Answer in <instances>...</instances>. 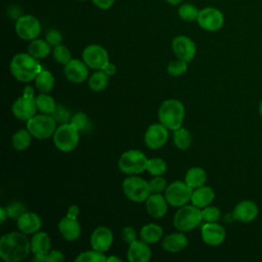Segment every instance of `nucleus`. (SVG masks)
Wrapping results in <instances>:
<instances>
[{"label": "nucleus", "mask_w": 262, "mask_h": 262, "mask_svg": "<svg viewBox=\"0 0 262 262\" xmlns=\"http://www.w3.org/2000/svg\"><path fill=\"white\" fill-rule=\"evenodd\" d=\"M31 252V243L21 231L5 233L0 238V257L6 262H19Z\"/></svg>", "instance_id": "nucleus-1"}, {"label": "nucleus", "mask_w": 262, "mask_h": 262, "mask_svg": "<svg viewBox=\"0 0 262 262\" xmlns=\"http://www.w3.org/2000/svg\"><path fill=\"white\" fill-rule=\"evenodd\" d=\"M38 59L30 53H17L10 61V72L19 82H31L42 71Z\"/></svg>", "instance_id": "nucleus-2"}, {"label": "nucleus", "mask_w": 262, "mask_h": 262, "mask_svg": "<svg viewBox=\"0 0 262 262\" xmlns=\"http://www.w3.org/2000/svg\"><path fill=\"white\" fill-rule=\"evenodd\" d=\"M184 106L178 99H166L160 105L158 117L160 123L170 130H176L181 127L184 119Z\"/></svg>", "instance_id": "nucleus-3"}, {"label": "nucleus", "mask_w": 262, "mask_h": 262, "mask_svg": "<svg viewBox=\"0 0 262 262\" xmlns=\"http://www.w3.org/2000/svg\"><path fill=\"white\" fill-rule=\"evenodd\" d=\"M148 159L138 149H130L123 152L118 161L121 172L128 175L140 174L146 170Z\"/></svg>", "instance_id": "nucleus-4"}, {"label": "nucleus", "mask_w": 262, "mask_h": 262, "mask_svg": "<svg viewBox=\"0 0 262 262\" xmlns=\"http://www.w3.org/2000/svg\"><path fill=\"white\" fill-rule=\"evenodd\" d=\"M79 132L71 122L60 124L53 134V143L61 151H72L79 143Z\"/></svg>", "instance_id": "nucleus-5"}, {"label": "nucleus", "mask_w": 262, "mask_h": 262, "mask_svg": "<svg viewBox=\"0 0 262 262\" xmlns=\"http://www.w3.org/2000/svg\"><path fill=\"white\" fill-rule=\"evenodd\" d=\"M202 220V210L191 204L179 208L174 216L173 223L176 229L185 232L194 229Z\"/></svg>", "instance_id": "nucleus-6"}, {"label": "nucleus", "mask_w": 262, "mask_h": 262, "mask_svg": "<svg viewBox=\"0 0 262 262\" xmlns=\"http://www.w3.org/2000/svg\"><path fill=\"white\" fill-rule=\"evenodd\" d=\"M36 98L34 97V89L32 86H26L24 93L12 104L11 112L15 118L28 121L36 115L37 112Z\"/></svg>", "instance_id": "nucleus-7"}, {"label": "nucleus", "mask_w": 262, "mask_h": 262, "mask_svg": "<svg viewBox=\"0 0 262 262\" xmlns=\"http://www.w3.org/2000/svg\"><path fill=\"white\" fill-rule=\"evenodd\" d=\"M122 189L127 199L136 203L145 202L151 193L149 183L143 178L134 175H130L124 179Z\"/></svg>", "instance_id": "nucleus-8"}, {"label": "nucleus", "mask_w": 262, "mask_h": 262, "mask_svg": "<svg viewBox=\"0 0 262 262\" xmlns=\"http://www.w3.org/2000/svg\"><path fill=\"white\" fill-rule=\"evenodd\" d=\"M27 129L37 139H46L52 136L56 130V121L52 115H35L28 120Z\"/></svg>", "instance_id": "nucleus-9"}, {"label": "nucleus", "mask_w": 262, "mask_h": 262, "mask_svg": "<svg viewBox=\"0 0 262 262\" xmlns=\"http://www.w3.org/2000/svg\"><path fill=\"white\" fill-rule=\"evenodd\" d=\"M192 190L193 188L186 184L185 181L176 180L167 186L165 198L169 205L180 208L190 201Z\"/></svg>", "instance_id": "nucleus-10"}, {"label": "nucleus", "mask_w": 262, "mask_h": 262, "mask_svg": "<svg viewBox=\"0 0 262 262\" xmlns=\"http://www.w3.org/2000/svg\"><path fill=\"white\" fill-rule=\"evenodd\" d=\"M14 28L16 35L26 41L36 39L41 33V24L39 19L32 14H25L18 17Z\"/></svg>", "instance_id": "nucleus-11"}, {"label": "nucleus", "mask_w": 262, "mask_h": 262, "mask_svg": "<svg viewBox=\"0 0 262 262\" xmlns=\"http://www.w3.org/2000/svg\"><path fill=\"white\" fill-rule=\"evenodd\" d=\"M196 21L199 26L208 32H216L224 25V15L218 8L205 7L200 10Z\"/></svg>", "instance_id": "nucleus-12"}, {"label": "nucleus", "mask_w": 262, "mask_h": 262, "mask_svg": "<svg viewBox=\"0 0 262 262\" xmlns=\"http://www.w3.org/2000/svg\"><path fill=\"white\" fill-rule=\"evenodd\" d=\"M82 59L93 70H102L110 62L107 51L97 44L86 46L82 52Z\"/></svg>", "instance_id": "nucleus-13"}, {"label": "nucleus", "mask_w": 262, "mask_h": 262, "mask_svg": "<svg viewBox=\"0 0 262 262\" xmlns=\"http://www.w3.org/2000/svg\"><path fill=\"white\" fill-rule=\"evenodd\" d=\"M168 128L162 123H155L148 126L144 134V143L150 149H159L168 140Z\"/></svg>", "instance_id": "nucleus-14"}, {"label": "nucleus", "mask_w": 262, "mask_h": 262, "mask_svg": "<svg viewBox=\"0 0 262 262\" xmlns=\"http://www.w3.org/2000/svg\"><path fill=\"white\" fill-rule=\"evenodd\" d=\"M172 50L177 58L189 62L193 59L196 48L194 42L187 36H176L172 40Z\"/></svg>", "instance_id": "nucleus-15"}, {"label": "nucleus", "mask_w": 262, "mask_h": 262, "mask_svg": "<svg viewBox=\"0 0 262 262\" xmlns=\"http://www.w3.org/2000/svg\"><path fill=\"white\" fill-rule=\"evenodd\" d=\"M201 235L205 244L216 247L225 241L226 232L224 227L218 222H205L201 228Z\"/></svg>", "instance_id": "nucleus-16"}, {"label": "nucleus", "mask_w": 262, "mask_h": 262, "mask_svg": "<svg viewBox=\"0 0 262 262\" xmlns=\"http://www.w3.org/2000/svg\"><path fill=\"white\" fill-rule=\"evenodd\" d=\"M258 215V205L251 200H244L238 202L232 211L233 219L242 223H250L254 221Z\"/></svg>", "instance_id": "nucleus-17"}, {"label": "nucleus", "mask_w": 262, "mask_h": 262, "mask_svg": "<svg viewBox=\"0 0 262 262\" xmlns=\"http://www.w3.org/2000/svg\"><path fill=\"white\" fill-rule=\"evenodd\" d=\"M88 66L80 59L72 58L63 69V73L66 78L73 83H82L88 78Z\"/></svg>", "instance_id": "nucleus-18"}, {"label": "nucleus", "mask_w": 262, "mask_h": 262, "mask_svg": "<svg viewBox=\"0 0 262 262\" xmlns=\"http://www.w3.org/2000/svg\"><path fill=\"white\" fill-rule=\"evenodd\" d=\"M114 241L112 230L106 226H98L96 227L90 236V245L91 248L99 251V252H106Z\"/></svg>", "instance_id": "nucleus-19"}, {"label": "nucleus", "mask_w": 262, "mask_h": 262, "mask_svg": "<svg viewBox=\"0 0 262 262\" xmlns=\"http://www.w3.org/2000/svg\"><path fill=\"white\" fill-rule=\"evenodd\" d=\"M57 227L61 236L68 242L76 241L81 234V225L78 219L69 215L60 219Z\"/></svg>", "instance_id": "nucleus-20"}, {"label": "nucleus", "mask_w": 262, "mask_h": 262, "mask_svg": "<svg viewBox=\"0 0 262 262\" xmlns=\"http://www.w3.org/2000/svg\"><path fill=\"white\" fill-rule=\"evenodd\" d=\"M16 226L25 234H33L41 229L42 220L37 213L26 211L17 220Z\"/></svg>", "instance_id": "nucleus-21"}, {"label": "nucleus", "mask_w": 262, "mask_h": 262, "mask_svg": "<svg viewBox=\"0 0 262 262\" xmlns=\"http://www.w3.org/2000/svg\"><path fill=\"white\" fill-rule=\"evenodd\" d=\"M151 258V250L147 243L143 241H134L129 244L127 259L130 262H147Z\"/></svg>", "instance_id": "nucleus-22"}, {"label": "nucleus", "mask_w": 262, "mask_h": 262, "mask_svg": "<svg viewBox=\"0 0 262 262\" xmlns=\"http://www.w3.org/2000/svg\"><path fill=\"white\" fill-rule=\"evenodd\" d=\"M145 209L154 218H161L168 211V202L161 193H150L145 201Z\"/></svg>", "instance_id": "nucleus-23"}, {"label": "nucleus", "mask_w": 262, "mask_h": 262, "mask_svg": "<svg viewBox=\"0 0 262 262\" xmlns=\"http://www.w3.org/2000/svg\"><path fill=\"white\" fill-rule=\"evenodd\" d=\"M215 199V192L212 187L202 185L192 190L190 202L195 207L203 209L213 203Z\"/></svg>", "instance_id": "nucleus-24"}, {"label": "nucleus", "mask_w": 262, "mask_h": 262, "mask_svg": "<svg viewBox=\"0 0 262 262\" xmlns=\"http://www.w3.org/2000/svg\"><path fill=\"white\" fill-rule=\"evenodd\" d=\"M188 245L187 237L180 232H174L171 234H168L164 237L162 242V248L171 253H177L182 250H184Z\"/></svg>", "instance_id": "nucleus-25"}, {"label": "nucleus", "mask_w": 262, "mask_h": 262, "mask_svg": "<svg viewBox=\"0 0 262 262\" xmlns=\"http://www.w3.org/2000/svg\"><path fill=\"white\" fill-rule=\"evenodd\" d=\"M31 243V252L35 256H43L46 255L50 250V237L44 231H37L34 233L32 238L30 239Z\"/></svg>", "instance_id": "nucleus-26"}, {"label": "nucleus", "mask_w": 262, "mask_h": 262, "mask_svg": "<svg viewBox=\"0 0 262 262\" xmlns=\"http://www.w3.org/2000/svg\"><path fill=\"white\" fill-rule=\"evenodd\" d=\"M207 180V174L205 170L201 167H192L187 170L184 181L186 184H188L191 188H198L202 185H205V182Z\"/></svg>", "instance_id": "nucleus-27"}, {"label": "nucleus", "mask_w": 262, "mask_h": 262, "mask_svg": "<svg viewBox=\"0 0 262 262\" xmlns=\"http://www.w3.org/2000/svg\"><path fill=\"white\" fill-rule=\"evenodd\" d=\"M163 236V228L156 223H148L142 226L140 230L141 241L147 244H155Z\"/></svg>", "instance_id": "nucleus-28"}, {"label": "nucleus", "mask_w": 262, "mask_h": 262, "mask_svg": "<svg viewBox=\"0 0 262 262\" xmlns=\"http://www.w3.org/2000/svg\"><path fill=\"white\" fill-rule=\"evenodd\" d=\"M50 44L46 40L34 39L28 47V53L37 59L45 58L50 53Z\"/></svg>", "instance_id": "nucleus-29"}, {"label": "nucleus", "mask_w": 262, "mask_h": 262, "mask_svg": "<svg viewBox=\"0 0 262 262\" xmlns=\"http://www.w3.org/2000/svg\"><path fill=\"white\" fill-rule=\"evenodd\" d=\"M54 77L47 70H42L35 79V85L41 93H49L54 87Z\"/></svg>", "instance_id": "nucleus-30"}, {"label": "nucleus", "mask_w": 262, "mask_h": 262, "mask_svg": "<svg viewBox=\"0 0 262 262\" xmlns=\"http://www.w3.org/2000/svg\"><path fill=\"white\" fill-rule=\"evenodd\" d=\"M32 134L28 129H19L17 130L11 138L12 146L16 150H25L27 149L32 141Z\"/></svg>", "instance_id": "nucleus-31"}, {"label": "nucleus", "mask_w": 262, "mask_h": 262, "mask_svg": "<svg viewBox=\"0 0 262 262\" xmlns=\"http://www.w3.org/2000/svg\"><path fill=\"white\" fill-rule=\"evenodd\" d=\"M108 77L110 76L106 73H104L102 70H98L97 72L92 74V76L89 78L88 85L90 89L93 90L94 92H99L104 90L108 84Z\"/></svg>", "instance_id": "nucleus-32"}, {"label": "nucleus", "mask_w": 262, "mask_h": 262, "mask_svg": "<svg viewBox=\"0 0 262 262\" xmlns=\"http://www.w3.org/2000/svg\"><path fill=\"white\" fill-rule=\"evenodd\" d=\"M36 105L37 110L42 114L52 115L57 104L48 93H41L36 97Z\"/></svg>", "instance_id": "nucleus-33"}, {"label": "nucleus", "mask_w": 262, "mask_h": 262, "mask_svg": "<svg viewBox=\"0 0 262 262\" xmlns=\"http://www.w3.org/2000/svg\"><path fill=\"white\" fill-rule=\"evenodd\" d=\"M173 141L177 148L184 150L187 149L191 144V135L185 128L179 127L178 129L174 130Z\"/></svg>", "instance_id": "nucleus-34"}, {"label": "nucleus", "mask_w": 262, "mask_h": 262, "mask_svg": "<svg viewBox=\"0 0 262 262\" xmlns=\"http://www.w3.org/2000/svg\"><path fill=\"white\" fill-rule=\"evenodd\" d=\"M200 10L191 3H184L178 8V15L181 19L185 21L196 20Z\"/></svg>", "instance_id": "nucleus-35"}, {"label": "nucleus", "mask_w": 262, "mask_h": 262, "mask_svg": "<svg viewBox=\"0 0 262 262\" xmlns=\"http://www.w3.org/2000/svg\"><path fill=\"white\" fill-rule=\"evenodd\" d=\"M106 256L99 251L92 249L91 251H85L80 253L75 259L76 262H104L106 261Z\"/></svg>", "instance_id": "nucleus-36"}, {"label": "nucleus", "mask_w": 262, "mask_h": 262, "mask_svg": "<svg viewBox=\"0 0 262 262\" xmlns=\"http://www.w3.org/2000/svg\"><path fill=\"white\" fill-rule=\"evenodd\" d=\"M146 171L152 176H161L167 171V164L161 158L149 159L146 166Z\"/></svg>", "instance_id": "nucleus-37"}, {"label": "nucleus", "mask_w": 262, "mask_h": 262, "mask_svg": "<svg viewBox=\"0 0 262 262\" xmlns=\"http://www.w3.org/2000/svg\"><path fill=\"white\" fill-rule=\"evenodd\" d=\"M52 54H53V58L58 63H61L63 66H66L72 59V54L70 49L67 46L61 44L54 46Z\"/></svg>", "instance_id": "nucleus-38"}, {"label": "nucleus", "mask_w": 262, "mask_h": 262, "mask_svg": "<svg viewBox=\"0 0 262 262\" xmlns=\"http://www.w3.org/2000/svg\"><path fill=\"white\" fill-rule=\"evenodd\" d=\"M71 123L74 124L79 131H83V132L88 131L90 129V126H91V123H90L87 115L85 113H82V112L76 113L72 117Z\"/></svg>", "instance_id": "nucleus-39"}, {"label": "nucleus", "mask_w": 262, "mask_h": 262, "mask_svg": "<svg viewBox=\"0 0 262 262\" xmlns=\"http://www.w3.org/2000/svg\"><path fill=\"white\" fill-rule=\"evenodd\" d=\"M202 218L205 222H217L221 218V211L215 206H207L202 210Z\"/></svg>", "instance_id": "nucleus-40"}, {"label": "nucleus", "mask_w": 262, "mask_h": 262, "mask_svg": "<svg viewBox=\"0 0 262 262\" xmlns=\"http://www.w3.org/2000/svg\"><path fill=\"white\" fill-rule=\"evenodd\" d=\"M187 63L188 62L178 58L177 60H173L168 64L167 72L169 75L174 76V77L181 76L182 74H184L187 71Z\"/></svg>", "instance_id": "nucleus-41"}, {"label": "nucleus", "mask_w": 262, "mask_h": 262, "mask_svg": "<svg viewBox=\"0 0 262 262\" xmlns=\"http://www.w3.org/2000/svg\"><path fill=\"white\" fill-rule=\"evenodd\" d=\"M52 117L54 118L56 123L64 124V123H70L73 116L67 107H64L63 105L57 104L53 114H52Z\"/></svg>", "instance_id": "nucleus-42"}, {"label": "nucleus", "mask_w": 262, "mask_h": 262, "mask_svg": "<svg viewBox=\"0 0 262 262\" xmlns=\"http://www.w3.org/2000/svg\"><path fill=\"white\" fill-rule=\"evenodd\" d=\"M8 217L14 220H17L26 211V206L20 202H12L6 207Z\"/></svg>", "instance_id": "nucleus-43"}, {"label": "nucleus", "mask_w": 262, "mask_h": 262, "mask_svg": "<svg viewBox=\"0 0 262 262\" xmlns=\"http://www.w3.org/2000/svg\"><path fill=\"white\" fill-rule=\"evenodd\" d=\"M63 260H64V256L58 250L49 251L46 255H43V256H35L33 259V261H37V262H59Z\"/></svg>", "instance_id": "nucleus-44"}, {"label": "nucleus", "mask_w": 262, "mask_h": 262, "mask_svg": "<svg viewBox=\"0 0 262 262\" xmlns=\"http://www.w3.org/2000/svg\"><path fill=\"white\" fill-rule=\"evenodd\" d=\"M148 183L151 193H161L162 191H165L168 186L166 180L161 176H155Z\"/></svg>", "instance_id": "nucleus-45"}, {"label": "nucleus", "mask_w": 262, "mask_h": 262, "mask_svg": "<svg viewBox=\"0 0 262 262\" xmlns=\"http://www.w3.org/2000/svg\"><path fill=\"white\" fill-rule=\"evenodd\" d=\"M45 40L50 44V46H56L59 45L62 41V36L61 33L58 30L55 29H51L46 33L45 36Z\"/></svg>", "instance_id": "nucleus-46"}, {"label": "nucleus", "mask_w": 262, "mask_h": 262, "mask_svg": "<svg viewBox=\"0 0 262 262\" xmlns=\"http://www.w3.org/2000/svg\"><path fill=\"white\" fill-rule=\"evenodd\" d=\"M122 238L127 244H131L134 241H136L137 239V235H136L135 229L133 227H131V226H125L122 229Z\"/></svg>", "instance_id": "nucleus-47"}, {"label": "nucleus", "mask_w": 262, "mask_h": 262, "mask_svg": "<svg viewBox=\"0 0 262 262\" xmlns=\"http://www.w3.org/2000/svg\"><path fill=\"white\" fill-rule=\"evenodd\" d=\"M91 1L99 9H108L115 3V0H91Z\"/></svg>", "instance_id": "nucleus-48"}, {"label": "nucleus", "mask_w": 262, "mask_h": 262, "mask_svg": "<svg viewBox=\"0 0 262 262\" xmlns=\"http://www.w3.org/2000/svg\"><path fill=\"white\" fill-rule=\"evenodd\" d=\"M67 215H69V216H71V217L77 218L78 215H79V208H78V206H77V205H71V206L69 207V209H68Z\"/></svg>", "instance_id": "nucleus-49"}, {"label": "nucleus", "mask_w": 262, "mask_h": 262, "mask_svg": "<svg viewBox=\"0 0 262 262\" xmlns=\"http://www.w3.org/2000/svg\"><path fill=\"white\" fill-rule=\"evenodd\" d=\"M102 71H103L104 73H106L108 76H113V75L116 74V66L113 64V63H111V62H108V63L102 69Z\"/></svg>", "instance_id": "nucleus-50"}, {"label": "nucleus", "mask_w": 262, "mask_h": 262, "mask_svg": "<svg viewBox=\"0 0 262 262\" xmlns=\"http://www.w3.org/2000/svg\"><path fill=\"white\" fill-rule=\"evenodd\" d=\"M0 215H1V223H3V222L5 221V219L8 217V214H7L6 208L1 207V209H0Z\"/></svg>", "instance_id": "nucleus-51"}, {"label": "nucleus", "mask_w": 262, "mask_h": 262, "mask_svg": "<svg viewBox=\"0 0 262 262\" xmlns=\"http://www.w3.org/2000/svg\"><path fill=\"white\" fill-rule=\"evenodd\" d=\"M106 261H118V262H121L122 260L116 256H110L106 258Z\"/></svg>", "instance_id": "nucleus-52"}, {"label": "nucleus", "mask_w": 262, "mask_h": 262, "mask_svg": "<svg viewBox=\"0 0 262 262\" xmlns=\"http://www.w3.org/2000/svg\"><path fill=\"white\" fill-rule=\"evenodd\" d=\"M169 4H171V5H178V4H180L181 3V1L182 0H166Z\"/></svg>", "instance_id": "nucleus-53"}, {"label": "nucleus", "mask_w": 262, "mask_h": 262, "mask_svg": "<svg viewBox=\"0 0 262 262\" xmlns=\"http://www.w3.org/2000/svg\"><path fill=\"white\" fill-rule=\"evenodd\" d=\"M258 110H259V114H260V117H261V119H262V100H261V101H260V103H259Z\"/></svg>", "instance_id": "nucleus-54"}, {"label": "nucleus", "mask_w": 262, "mask_h": 262, "mask_svg": "<svg viewBox=\"0 0 262 262\" xmlns=\"http://www.w3.org/2000/svg\"><path fill=\"white\" fill-rule=\"evenodd\" d=\"M79 1H85V0H79Z\"/></svg>", "instance_id": "nucleus-55"}]
</instances>
